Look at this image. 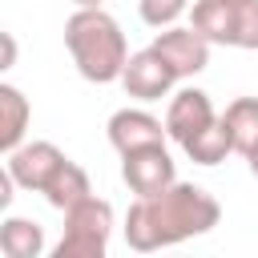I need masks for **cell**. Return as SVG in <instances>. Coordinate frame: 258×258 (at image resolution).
Listing matches in <instances>:
<instances>
[{
    "mask_svg": "<svg viewBox=\"0 0 258 258\" xmlns=\"http://www.w3.org/2000/svg\"><path fill=\"white\" fill-rule=\"evenodd\" d=\"M222 218V206L210 189L194 185V181H173L169 189L153 194V198H137L125 214V242L137 254L161 250V246H177L185 238L210 234Z\"/></svg>",
    "mask_w": 258,
    "mask_h": 258,
    "instance_id": "1",
    "label": "cell"
},
{
    "mask_svg": "<svg viewBox=\"0 0 258 258\" xmlns=\"http://www.w3.org/2000/svg\"><path fill=\"white\" fill-rule=\"evenodd\" d=\"M64 48H69L77 73L93 85L121 81V73L129 64L125 32L105 8H77L64 20Z\"/></svg>",
    "mask_w": 258,
    "mask_h": 258,
    "instance_id": "2",
    "label": "cell"
},
{
    "mask_svg": "<svg viewBox=\"0 0 258 258\" xmlns=\"http://www.w3.org/2000/svg\"><path fill=\"white\" fill-rule=\"evenodd\" d=\"M113 234V206L105 198H85L64 210V234L52 246V258H105Z\"/></svg>",
    "mask_w": 258,
    "mask_h": 258,
    "instance_id": "3",
    "label": "cell"
},
{
    "mask_svg": "<svg viewBox=\"0 0 258 258\" xmlns=\"http://www.w3.org/2000/svg\"><path fill=\"white\" fill-rule=\"evenodd\" d=\"M121 177L137 198H153V194H161L177 181V165H173L165 141L161 145H141L133 153H121Z\"/></svg>",
    "mask_w": 258,
    "mask_h": 258,
    "instance_id": "4",
    "label": "cell"
},
{
    "mask_svg": "<svg viewBox=\"0 0 258 258\" xmlns=\"http://www.w3.org/2000/svg\"><path fill=\"white\" fill-rule=\"evenodd\" d=\"M69 157L52 145V141H28V145H16L12 153H8V173H12V181L20 185V189H28V194H44L48 189V181L56 177V169L64 165Z\"/></svg>",
    "mask_w": 258,
    "mask_h": 258,
    "instance_id": "5",
    "label": "cell"
},
{
    "mask_svg": "<svg viewBox=\"0 0 258 258\" xmlns=\"http://www.w3.org/2000/svg\"><path fill=\"white\" fill-rule=\"evenodd\" d=\"M177 81H181V77L169 69V60H165L153 44H149V48H141V52H133V56H129V64H125V73H121L125 93H129V97H137V101H161Z\"/></svg>",
    "mask_w": 258,
    "mask_h": 258,
    "instance_id": "6",
    "label": "cell"
},
{
    "mask_svg": "<svg viewBox=\"0 0 258 258\" xmlns=\"http://www.w3.org/2000/svg\"><path fill=\"white\" fill-rule=\"evenodd\" d=\"M153 48L169 60V69L185 81V77H198L206 64H210V40L189 24V28H177V24H169V28H161L157 32V40H153Z\"/></svg>",
    "mask_w": 258,
    "mask_h": 258,
    "instance_id": "7",
    "label": "cell"
},
{
    "mask_svg": "<svg viewBox=\"0 0 258 258\" xmlns=\"http://www.w3.org/2000/svg\"><path fill=\"white\" fill-rule=\"evenodd\" d=\"M218 121V113H214V105H210V97L202 93V89H177L173 93V101H169V109H165V133H169V141H177V145H185V141H194L202 129H210Z\"/></svg>",
    "mask_w": 258,
    "mask_h": 258,
    "instance_id": "8",
    "label": "cell"
},
{
    "mask_svg": "<svg viewBox=\"0 0 258 258\" xmlns=\"http://www.w3.org/2000/svg\"><path fill=\"white\" fill-rule=\"evenodd\" d=\"M109 145L117 149V153H133V149H141V145H161L169 133H165V121H157L153 113H145V109H117L113 117H109Z\"/></svg>",
    "mask_w": 258,
    "mask_h": 258,
    "instance_id": "9",
    "label": "cell"
},
{
    "mask_svg": "<svg viewBox=\"0 0 258 258\" xmlns=\"http://www.w3.org/2000/svg\"><path fill=\"white\" fill-rule=\"evenodd\" d=\"M189 24L210 40V44H238V4L230 0H194Z\"/></svg>",
    "mask_w": 258,
    "mask_h": 258,
    "instance_id": "10",
    "label": "cell"
},
{
    "mask_svg": "<svg viewBox=\"0 0 258 258\" xmlns=\"http://www.w3.org/2000/svg\"><path fill=\"white\" fill-rule=\"evenodd\" d=\"M28 121H32L28 97H24L16 85H0V149H4V153H12L16 145H24Z\"/></svg>",
    "mask_w": 258,
    "mask_h": 258,
    "instance_id": "11",
    "label": "cell"
},
{
    "mask_svg": "<svg viewBox=\"0 0 258 258\" xmlns=\"http://www.w3.org/2000/svg\"><path fill=\"white\" fill-rule=\"evenodd\" d=\"M222 121H226V129H230V137H234V153L250 157V153L258 149V97H238V101H230L226 113H222Z\"/></svg>",
    "mask_w": 258,
    "mask_h": 258,
    "instance_id": "12",
    "label": "cell"
},
{
    "mask_svg": "<svg viewBox=\"0 0 258 258\" xmlns=\"http://www.w3.org/2000/svg\"><path fill=\"white\" fill-rule=\"evenodd\" d=\"M93 189H89V173L77 165V161H64L60 169H56V177L48 181V189H44V202L52 206V210H73L77 202H85Z\"/></svg>",
    "mask_w": 258,
    "mask_h": 258,
    "instance_id": "13",
    "label": "cell"
},
{
    "mask_svg": "<svg viewBox=\"0 0 258 258\" xmlns=\"http://www.w3.org/2000/svg\"><path fill=\"white\" fill-rule=\"evenodd\" d=\"M0 250L8 258H40L44 254V230L36 222H28V218H4Z\"/></svg>",
    "mask_w": 258,
    "mask_h": 258,
    "instance_id": "14",
    "label": "cell"
},
{
    "mask_svg": "<svg viewBox=\"0 0 258 258\" xmlns=\"http://www.w3.org/2000/svg\"><path fill=\"white\" fill-rule=\"evenodd\" d=\"M181 149H185V157L198 161V165H218V161H226V157L234 153V137H230L226 121L218 117L210 129H202V133H198L194 141H185Z\"/></svg>",
    "mask_w": 258,
    "mask_h": 258,
    "instance_id": "15",
    "label": "cell"
},
{
    "mask_svg": "<svg viewBox=\"0 0 258 258\" xmlns=\"http://www.w3.org/2000/svg\"><path fill=\"white\" fill-rule=\"evenodd\" d=\"M189 8V0H137V12L149 28H169L177 24V16Z\"/></svg>",
    "mask_w": 258,
    "mask_h": 258,
    "instance_id": "16",
    "label": "cell"
},
{
    "mask_svg": "<svg viewBox=\"0 0 258 258\" xmlns=\"http://www.w3.org/2000/svg\"><path fill=\"white\" fill-rule=\"evenodd\" d=\"M234 48H258V0L238 4V44Z\"/></svg>",
    "mask_w": 258,
    "mask_h": 258,
    "instance_id": "17",
    "label": "cell"
},
{
    "mask_svg": "<svg viewBox=\"0 0 258 258\" xmlns=\"http://www.w3.org/2000/svg\"><path fill=\"white\" fill-rule=\"evenodd\" d=\"M12 60H16V40H12V32H4V64L0 69H12Z\"/></svg>",
    "mask_w": 258,
    "mask_h": 258,
    "instance_id": "18",
    "label": "cell"
},
{
    "mask_svg": "<svg viewBox=\"0 0 258 258\" xmlns=\"http://www.w3.org/2000/svg\"><path fill=\"white\" fill-rule=\"evenodd\" d=\"M246 161H250V173H254V177H258V149H254V153H250V157H246Z\"/></svg>",
    "mask_w": 258,
    "mask_h": 258,
    "instance_id": "19",
    "label": "cell"
},
{
    "mask_svg": "<svg viewBox=\"0 0 258 258\" xmlns=\"http://www.w3.org/2000/svg\"><path fill=\"white\" fill-rule=\"evenodd\" d=\"M77 8H101V0H73Z\"/></svg>",
    "mask_w": 258,
    "mask_h": 258,
    "instance_id": "20",
    "label": "cell"
},
{
    "mask_svg": "<svg viewBox=\"0 0 258 258\" xmlns=\"http://www.w3.org/2000/svg\"><path fill=\"white\" fill-rule=\"evenodd\" d=\"M230 4H250V0H230Z\"/></svg>",
    "mask_w": 258,
    "mask_h": 258,
    "instance_id": "21",
    "label": "cell"
}]
</instances>
